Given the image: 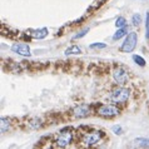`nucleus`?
<instances>
[{"mask_svg": "<svg viewBox=\"0 0 149 149\" xmlns=\"http://www.w3.org/2000/svg\"><path fill=\"white\" fill-rule=\"evenodd\" d=\"M133 60L138 65H140V67H144V65H146V60H144L142 56H139V55H133Z\"/></svg>", "mask_w": 149, "mask_h": 149, "instance_id": "dca6fc26", "label": "nucleus"}, {"mask_svg": "<svg viewBox=\"0 0 149 149\" xmlns=\"http://www.w3.org/2000/svg\"><path fill=\"white\" fill-rule=\"evenodd\" d=\"M72 140H73V133H72V130H70V128H64V129L60 130L55 143H56V147L65 148L72 143Z\"/></svg>", "mask_w": 149, "mask_h": 149, "instance_id": "f257e3e1", "label": "nucleus"}, {"mask_svg": "<svg viewBox=\"0 0 149 149\" xmlns=\"http://www.w3.org/2000/svg\"><path fill=\"white\" fill-rule=\"evenodd\" d=\"M136 47V33H130L128 34V36L124 40V43L122 44L120 50L125 53H132Z\"/></svg>", "mask_w": 149, "mask_h": 149, "instance_id": "20e7f679", "label": "nucleus"}, {"mask_svg": "<svg viewBox=\"0 0 149 149\" xmlns=\"http://www.w3.org/2000/svg\"><path fill=\"white\" fill-rule=\"evenodd\" d=\"M102 136H103V133L102 132H98V130L90 132V133H84V135L81 136V143L84 144L85 147H92L94 144L100 142Z\"/></svg>", "mask_w": 149, "mask_h": 149, "instance_id": "f03ea898", "label": "nucleus"}, {"mask_svg": "<svg viewBox=\"0 0 149 149\" xmlns=\"http://www.w3.org/2000/svg\"><path fill=\"white\" fill-rule=\"evenodd\" d=\"M98 113H99V115H102V117L110 118V117H114V115H118L119 110H118V108H115L114 105H102L100 108L98 109Z\"/></svg>", "mask_w": 149, "mask_h": 149, "instance_id": "423d86ee", "label": "nucleus"}, {"mask_svg": "<svg viewBox=\"0 0 149 149\" xmlns=\"http://www.w3.org/2000/svg\"><path fill=\"white\" fill-rule=\"evenodd\" d=\"M111 130H113L115 134H122V132H123L120 125H114V127H111Z\"/></svg>", "mask_w": 149, "mask_h": 149, "instance_id": "aec40b11", "label": "nucleus"}, {"mask_svg": "<svg viewBox=\"0 0 149 149\" xmlns=\"http://www.w3.org/2000/svg\"><path fill=\"white\" fill-rule=\"evenodd\" d=\"M86 33H89V28H86V29H84V30H81L79 34H77V35H74L73 36V39L75 40V39H80V38H83L84 35H86Z\"/></svg>", "mask_w": 149, "mask_h": 149, "instance_id": "f3484780", "label": "nucleus"}, {"mask_svg": "<svg viewBox=\"0 0 149 149\" xmlns=\"http://www.w3.org/2000/svg\"><path fill=\"white\" fill-rule=\"evenodd\" d=\"M90 48L92 49H97V48H107V44L104 43H94V44H90Z\"/></svg>", "mask_w": 149, "mask_h": 149, "instance_id": "6ab92c4d", "label": "nucleus"}, {"mask_svg": "<svg viewBox=\"0 0 149 149\" xmlns=\"http://www.w3.org/2000/svg\"><path fill=\"white\" fill-rule=\"evenodd\" d=\"M130 95V92L125 88H118L111 92L110 94V99L113 100L114 103H125L128 100Z\"/></svg>", "mask_w": 149, "mask_h": 149, "instance_id": "7ed1b4c3", "label": "nucleus"}, {"mask_svg": "<svg viewBox=\"0 0 149 149\" xmlns=\"http://www.w3.org/2000/svg\"><path fill=\"white\" fill-rule=\"evenodd\" d=\"M29 125H30V128H33V129H38V128L41 127V122H40V119L35 118V119H33V120L29 123Z\"/></svg>", "mask_w": 149, "mask_h": 149, "instance_id": "2eb2a0df", "label": "nucleus"}, {"mask_svg": "<svg viewBox=\"0 0 149 149\" xmlns=\"http://www.w3.org/2000/svg\"><path fill=\"white\" fill-rule=\"evenodd\" d=\"M11 50H13L14 53H16V54L22 55V56H30L31 55L29 45L24 44V43H15V44H13Z\"/></svg>", "mask_w": 149, "mask_h": 149, "instance_id": "39448f33", "label": "nucleus"}, {"mask_svg": "<svg viewBox=\"0 0 149 149\" xmlns=\"http://www.w3.org/2000/svg\"><path fill=\"white\" fill-rule=\"evenodd\" d=\"M1 133H5V132L9 130V128H10V120L9 119H6V118H1Z\"/></svg>", "mask_w": 149, "mask_h": 149, "instance_id": "ddd939ff", "label": "nucleus"}, {"mask_svg": "<svg viewBox=\"0 0 149 149\" xmlns=\"http://www.w3.org/2000/svg\"><path fill=\"white\" fill-rule=\"evenodd\" d=\"M133 24L134 25H139L140 23H142V16H140L139 14H135V15H133Z\"/></svg>", "mask_w": 149, "mask_h": 149, "instance_id": "a211bd4d", "label": "nucleus"}, {"mask_svg": "<svg viewBox=\"0 0 149 149\" xmlns=\"http://www.w3.org/2000/svg\"><path fill=\"white\" fill-rule=\"evenodd\" d=\"M65 55H73V54H80L81 53V49L79 47H77V45H73V47L68 48L67 50L64 52Z\"/></svg>", "mask_w": 149, "mask_h": 149, "instance_id": "9b49d317", "label": "nucleus"}, {"mask_svg": "<svg viewBox=\"0 0 149 149\" xmlns=\"http://www.w3.org/2000/svg\"><path fill=\"white\" fill-rule=\"evenodd\" d=\"M127 25V20L125 18H123V16H119L117 19V22H115V26L117 28H124Z\"/></svg>", "mask_w": 149, "mask_h": 149, "instance_id": "4468645a", "label": "nucleus"}, {"mask_svg": "<svg viewBox=\"0 0 149 149\" xmlns=\"http://www.w3.org/2000/svg\"><path fill=\"white\" fill-rule=\"evenodd\" d=\"M146 26H147V29H149V11L147 13V23H146Z\"/></svg>", "mask_w": 149, "mask_h": 149, "instance_id": "412c9836", "label": "nucleus"}, {"mask_svg": "<svg viewBox=\"0 0 149 149\" xmlns=\"http://www.w3.org/2000/svg\"><path fill=\"white\" fill-rule=\"evenodd\" d=\"M132 143H133L132 146H134V147L148 148V149H149V139H147V138H136V139H134Z\"/></svg>", "mask_w": 149, "mask_h": 149, "instance_id": "9d476101", "label": "nucleus"}, {"mask_svg": "<svg viewBox=\"0 0 149 149\" xmlns=\"http://www.w3.org/2000/svg\"><path fill=\"white\" fill-rule=\"evenodd\" d=\"M147 38L149 39V29H147Z\"/></svg>", "mask_w": 149, "mask_h": 149, "instance_id": "4be33fe9", "label": "nucleus"}, {"mask_svg": "<svg viewBox=\"0 0 149 149\" xmlns=\"http://www.w3.org/2000/svg\"><path fill=\"white\" fill-rule=\"evenodd\" d=\"M73 113H74V117L75 118H85V117H88L90 113V107L88 104H80V105H78L77 108H74Z\"/></svg>", "mask_w": 149, "mask_h": 149, "instance_id": "6e6552de", "label": "nucleus"}, {"mask_svg": "<svg viewBox=\"0 0 149 149\" xmlns=\"http://www.w3.org/2000/svg\"><path fill=\"white\" fill-rule=\"evenodd\" d=\"M127 31H128V28H125V26H124V28H118V31L113 35V39H114V40L120 39L122 36H124V35L127 34Z\"/></svg>", "mask_w": 149, "mask_h": 149, "instance_id": "f8f14e48", "label": "nucleus"}, {"mask_svg": "<svg viewBox=\"0 0 149 149\" xmlns=\"http://www.w3.org/2000/svg\"><path fill=\"white\" fill-rule=\"evenodd\" d=\"M33 38L35 39H44L45 36L48 35V29L47 28H41V29H36V30H33L30 34Z\"/></svg>", "mask_w": 149, "mask_h": 149, "instance_id": "1a4fd4ad", "label": "nucleus"}, {"mask_svg": "<svg viewBox=\"0 0 149 149\" xmlns=\"http://www.w3.org/2000/svg\"><path fill=\"white\" fill-rule=\"evenodd\" d=\"M113 78H114V80L117 81L118 84L124 85L128 81V73L123 68H117L114 70V73H113Z\"/></svg>", "mask_w": 149, "mask_h": 149, "instance_id": "0eeeda50", "label": "nucleus"}]
</instances>
